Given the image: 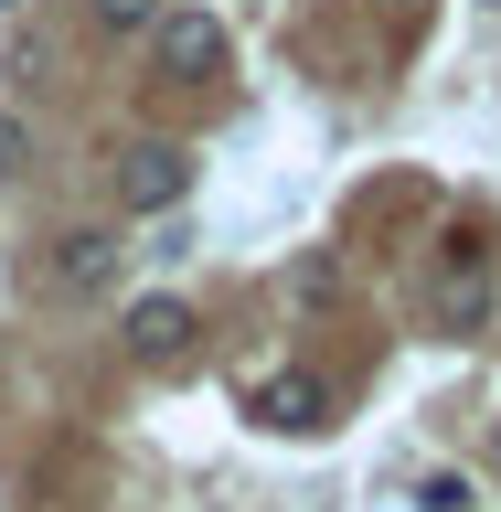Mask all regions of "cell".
Listing matches in <instances>:
<instances>
[{"mask_svg": "<svg viewBox=\"0 0 501 512\" xmlns=\"http://www.w3.org/2000/svg\"><path fill=\"white\" fill-rule=\"evenodd\" d=\"M192 192V160L171 150V139H139V150H118V203L128 214H171Z\"/></svg>", "mask_w": 501, "mask_h": 512, "instance_id": "cell-1", "label": "cell"}, {"mask_svg": "<svg viewBox=\"0 0 501 512\" xmlns=\"http://www.w3.org/2000/svg\"><path fill=\"white\" fill-rule=\"evenodd\" d=\"M160 75H182V86H203V75H224V22L214 11H160Z\"/></svg>", "mask_w": 501, "mask_h": 512, "instance_id": "cell-2", "label": "cell"}, {"mask_svg": "<svg viewBox=\"0 0 501 512\" xmlns=\"http://www.w3.org/2000/svg\"><path fill=\"white\" fill-rule=\"evenodd\" d=\"M246 416L278 427V438H310V427H331V384H320V374H267L246 395Z\"/></svg>", "mask_w": 501, "mask_h": 512, "instance_id": "cell-3", "label": "cell"}, {"mask_svg": "<svg viewBox=\"0 0 501 512\" xmlns=\"http://www.w3.org/2000/svg\"><path fill=\"white\" fill-rule=\"evenodd\" d=\"M128 352H139V363H182L192 352V310L182 299H139V310H128Z\"/></svg>", "mask_w": 501, "mask_h": 512, "instance_id": "cell-4", "label": "cell"}, {"mask_svg": "<svg viewBox=\"0 0 501 512\" xmlns=\"http://www.w3.org/2000/svg\"><path fill=\"white\" fill-rule=\"evenodd\" d=\"M118 278V235H54V288H107Z\"/></svg>", "mask_w": 501, "mask_h": 512, "instance_id": "cell-5", "label": "cell"}, {"mask_svg": "<svg viewBox=\"0 0 501 512\" xmlns=\"http://www.w3.org/2000/svg\"><path fill=\"white\" fill-rule=\"evenodd\" d=\"M448 331H480V320H491V267H480V246H459V278H448Z\"/></svg>", "mask_w": 501, "mask_h": 512, "instance_id": "cell-6", "label": "cell"}, {"mask_svg": "<svg viewBox=\"0 0 501 512\" xmlns=\"http://www.w3.org/2000/svg\"><path fill=\"white\" fill-rule=\"evenodd\" d=\"M416 512H480V491H470V480H459V470H438V480H427V491H416Z\"/></svg>", "mask_w": 501, "mask_h": 512, "instance_id": "cell-7", "label": "cell"}, {"mask_svg": "<svg viewBox=\"0 0 501 512\" xmlns=\"http://www.w3.org/2000/svg\"><path fill=\"white\" fill-rule=\"evenodd\" d=\"M96 22H107V32H139V22H160V0H96Z\"/></svg>", "mask_w": 501, "mask_h": 512, "instance_id": "cell-8", "label": "cell"}, {"mask_svg": "<svg viewBox=\"0 0 501 512\" xmlns=\"http://www.w3.org/2000/svg\"><path fill=\"white\" fill-rule=\"evenodd\" d=\"M11 160H22V128H11V118H0V171H11Z\"/></svg>", "mask_w": 501, "mask_h": 512, "instance_id": "cell-9", "label": "cell"}, {"mask_svg": "<svg viewBox=\"0 0 501 512\" xmlns=\"http://www.w3.org/2000/svg\"><path fill=\"white\" fill-rule=\"evenodd\" d=\"M491 438H501V427H491Z\"/></svg>", "mask_w": 501, "mask_h": 512, "instance_id": "cell-10", "label": "cell"}]
</instances>
